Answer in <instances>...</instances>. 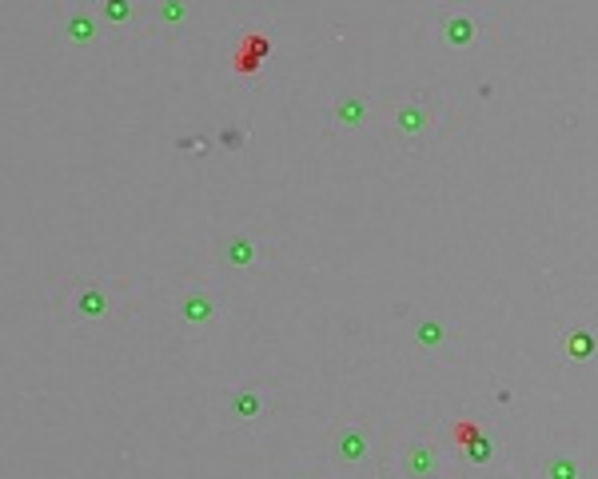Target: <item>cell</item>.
<instances>
[{"label":"cell","instance_id":"obj_14","mask_svg":"<svg viewBox=\"0 0 598 479\" xmlns=\"http://www.w3.org/2000/svg\"><path fill=\"white\" fill-rule=\"evenodd\" d=\"M268 52H272V44H268L260 32H248V36L240 40V52H236V72H256Z\"/></svg>","mask_w":598,"mask_h":479},{"label":"cell","instance_id":"obj_2","mask_svg":"<svg viewBox=\"0 0 598 479\" xmlns=\"http://www.w3.org/2000/svg\"><path fill=\"white\" fill-rule=\"evenodd\" d=\"M367 456H371V436H367V428L347 424V428H339V432L331 436V460H335L339 468H359Z\"/></svg>","mask_w":598,"mask_h":479},{"label":"cell","instance_id":"obj_5","mask_svg":"<svg viewBox=\"0 0 598 479\" xmlns=\"http://www.w3.org/2000/svg\"><path fill=\"white\" fill-rule=\"evenodd\" d=\"M439 40L447 44V48H475L479 44V36H483V24L471 16V12H447L443 20H439Z\"/></svg>","mask_w":598,"mask_h":479},{"label":"cell","instance_id":"obj_6","mask_svg":"<svg viewBox=\"0 0 598 479\" xmlns=\"http://www.w3.org/2000/svg\"><path fill=\"white\" fill-rule=\"evenodd\" d=\"M443 468V452L435 444H411L403 456H399V472L403 479H435Z\"/></svg>","mask_w":598,"mask_h":479},{"label":"cell","instance_id":"obj_7","mask_svg":"<svg viewBox=\"0 0 598 479\" xmlns=\"http://www.w3.org/2000/svg\"><path fill=\"white\" fill-rule=\"evenodd\" d=\"M595 352H598V336L595 328H587V324H571L559 336V356L567 364H587V360H595Z\"/></svg>","mask_w":598,"mask_h":479},{"label":"cell","instance_id":"obj_12","mask_svg":"<svg viewBox=\"0 0 598 479\" xmlns=\"http://www.w3.org/2000/svg\"><path fill=\"white\" fill-rule=\"evenodd\" d=\"M228 416H232L236 424H256V420L264 416V396H260V388H252V384L236 388V392L228 396Z\"/></svg>","mask_w":598,"mask_h":479},{"label":"cell","instance_id":"obj_15","mask_svg":"<svg viewBox=\"0 0 598 479\" xmlns=\"http://www.w3.org/2000/svg\"><path fill=\"white\" fill-rule=\"evenodd\" d=\"M495 456H499V444L487 432H479V436H471L463 444V464H471V468H487Z\"/></svg>","mask_w":598,"mask_h":479},{"label":"cell","instance_id":"obj_13","mask_svg":"<svg viewBox=\"0 0 598 479\" xmlns=\"http://www.w3.org/2000/svg\"><path fill=\"white\" fill-rule=\"evenodd\" d=\"M539 479H587V468L575 452H547L543 468H539Z\"/></svg>","mask_w":598,"mask_h":479},{"label":"cell","instance_id":"obj_11","mask_svg":"<svg viewBox=\"0 0 598 479\" xmlns=\"http://www.w3.org/2000/svg\"><path fill=\"white\" fill-rule=\"evenodd\" d=\"M411 348L423 352V356L443 352V348H447V328H443V320H435V316L415 320V328H411Z\"/></svg>","mask_w":598,"mask_h":479},{"label":"cell","instance_id":"obj_17","mask_svg":"<svg viewBox=\"0 0 598 479\" xmlns=\"http://www.w3.org/2000/svg\"><path fill=\"white\" fill-rule=\"evenodd\" d=\"M152 20H156L164 32H176V28H184V20H188V4H184V0H164V4L152 8Z\"/></svg>","mask_w":598,"mask_h":479},{"label":"cell","instance_id":"obj_4","mask_svg":"<svg viewBox=\"0 0 598 479\" xmlns=\"http://www.w3.org/2000/svg\"><path fill=\"white\" fill-rule=\"evenodd\" d=\"M176 312H180V320H184V328H212L216 320H220V304H216V296L208 292V288H188L184 296H180V304H176Z\"/></svg>","mask_w":598,"mask_h":479},{"label":"cell","instance_id":"obj_3","mask_svg":"<svg viewBox=\"0 0 598 479\" xmlns=\"http://www.w3.org/2000/svg\"><path fill=\"white\" fill-rule=\"evenodd\" d=\"M56 32H60L64 44H72V48H88V44L100 40V16H96L92 8H68V12L60 16Z\"/></svg>","mask_w":598,"mask_h":479},{"label":"cell","instance_id":"obj_9","mask_svg":"<svg viewBox=\"0 0 598 479\" xmlns=\"http://www.w3.org/2000/svg\"><path fill=\"white\" fill-rule=\"evenodd\" d=\"M220 260L228 268H256L260 264V248H256V240L248 232H228L220 240Z\"/></svg>","mask_w":598,"mask_h":479},{"label":"cell","instance_id":"obj_16","mask_svg":"<svg viewBox=\"0 0 598 479\" xmlns=\"http://www.w3.org/2000/svg\"><path fill=\"white\" fill-rule=\"evenodd\" d=\"M96 16L104 24H112V28H128V24H136V4L132 0H104L96 8Z\"/></svg>","mask_w":598,"mask_h":479},{"label":"cell","instance_id":"obj_1","mask_svg":"<svg viewBox=\"0 0 598 479\" xmlns=\"http://www.w3.org/2000/svg\"><path fill=\"white\" fill-rule=\"evenodd\" d=\"M435 120H439L435 100H431V96H423V92H415V96L399 100V104H395V116H391L395 136H399V140H423V136L435 128Z\"/></svg>","mask_w":598,"mask_h":479},{"label":"cell","instance_id":"obj_10","mask_svg":"<svg viewBox=\"0 0 598 479\" xmlns=\"http://www.w3.org/2000/svg\"><path fill=\"white\" fill-rule=\"evenodd\" d=\"M72 312H76V320H104L112 312V296L100 284H84L72 296Z\"/></svg>","mask_w":598,"mask_h":479},{"label":"cell","instance_id":"obj_8","mask_svg":"<svg viewBox=\"0 0 598 479\" xmlns=\"http://www.w3.org/2000/svg\"><path fill=\"white\" fill-rule=\"evenodd\" d=\"M367 120H371V100L367 96H343V100L331 104V124L343 128V132H359V128H367Z\"/></svg>","mask_w":598,"mask_h":479}]
</instances>
